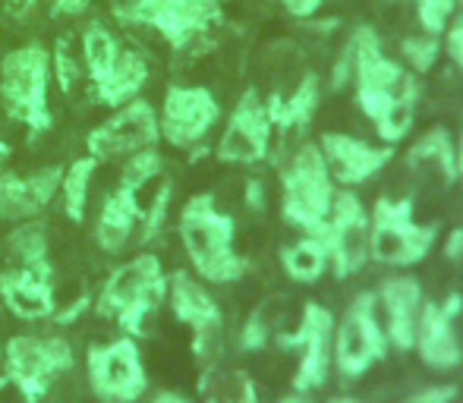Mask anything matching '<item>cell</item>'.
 <instances>
[{
    "label": "cell",
    "instance_id": "obj_1",
    "mask_svg": "<svg viewBox=\"0 0 463 403\" xmlns=\"http://www.w3.org/2000/svg\"><path fill=\"white\" fill-rule=\"evenodd\" d=\"M354 44V86L363 114L375 123V133L384 145H397L413 129L420 80L384 54L375 29L360 25L350 35Z\"/></svg>",
    "mask_w": 463,
    "mask_h": 403
},
{
    "label": "cell",
    "instance_id": "obj_2",
    "mask_svg": "<svg viewBox=\"0 0 463 403\" xmlns=\"http://www.w3.org/2000/svg\"><path fill=\"white\" fill-rule=\"evenodd\" d=\"M180 239L202 277L231 284L243 277L246 262L233 252V218L214 208L212 196H195L180 214Z\"/></svg>",
    "mask_w": 463,
    "mask_h": 403
},
{
    "label": "cell",
    "instance_id": "obj_3",
    "mask_svg": "<svg viewBox=\"0 0 463 403\" xmlns=\"http://www.w3.org/2000/svg\"><path fill=\"white\" fill-rule=\"evenodd\" d=\"M48 82L51 51L42 42H29L0 57V101L13 120L35 133L51 129Z\"/></svg>",
    "mask_w": 463,
    "mask_h": 403
},
{
    "label": "cell",
    "instance_id": "obj_4",
    "mask_svg": "<svg viewBox=\"0 0 463 403\" xmlns=\"http://www.w3.org/2000/svg\"><path fill=\"white\" fill-rule=\"evenodd\" d=\"M439 239V224H416L413 199L382 196L369 214V256L378 265L410 268L432 252Z\"/></svg>",
    "mask_w": 463,
    "mask_h": 403
},
{
    "label": "cell",
    "instance_id": "obj_5",
    "mask_svg": "<svg viewBox=\"0 0 463 403\" xmlns=\"http://www.w3.org/2000/svg\"><path fill=\"white\" fill-rule=\"evenodd\" d=\"M335 180L318 145H303L280 177V211L284 220L303 233H318L331 214Z\"/></svg>",
    "mask_w": 463,
    "mask_h": 403
},
{
    "label": "cell",
    "instance_id": "obj_6",
    "mask_svg": "<svg viewBox=\"0 0 463 403\" xmlns=\"http://www.w3.org/2000/svg\"><path fill=\"white\" fill-rule=\"evenodd\" d=\"M388 334L382 324V309H378V294L363 290L354 296L350 309L344 312L341 322H335V347H331V362L344 379H360L369 372L378 360L388 356Z\"/></svg>",
    "mask_w": 463,
    "mask_h": 403
},
{
    "label": "cell",
    "instance_id": "obj_7",
    "mask_svg": "<svg viewBox=\"0 0 463 403\" xmlns=\"http://www.w3.org/2000/svg\"><path fill=\"white\" fill-rule=\"evenodd\" d=\"M167 284L161 275V262L155 256H139L129 265H120L108 277L101 294V309L117 315V322L129 331H146V322L155 315Z\"/></svg>",
    "mask_w": 463,
    "mask_h": 403
},
{
    "label": "cell",
    "instance_id": "obj_8",
    "mask_svg": "<svg viewBox=\"0 0 463 403\" xmlns=\"http://www.w3.org/2000/svg\"><path fill=\"white\" fill-rule=\"evenodd\" d=\"M325 243L331 258V271L337 277H350L366 265L369 258V211L354 190H335L331 214L318 233H312Z\"/></svg>",
    "mask_w": 463,
    "mask_h": 403
},
{
    "label": "cell",
    "instance_id": "obj_9",
    "mask_svg": "<svg viewBox=\"0 0 463 403\" xmlns=\"http://www.w3.org/2000/svg\"><path fill=\"white\" fill-rule=\"evenodd\" d=\"M278 343L284 350H303L297 379H293V391H316L325 385L331 369V347H335V315L325 305L306 303L303 322H299L297 334H280Z\"/></svg>",
    "mask_w": 463,
    "mask_h": 403
},
{
    "label": "cell",
    "instance_id": "obj_10",
    "mask_svg": "<svg viewBox=\"0 0 463 403\" xmlns=\"http://www.w3.org/2000/svg\"><path fill=\"white\" fill-rule=\"evenodd\" d=\"M70 366H73V356L63 337H13L6 347L10 381L23 388L29 398L42 394Z\"/></svg>",
    "mask_w": 463,
    "mask_h": 403
},
{
    "label": "cell",
    "instance_id": "obj_11",
    "mask_svg": "<svg viewBox=\"0 0 463 403\" xmlns=\"http://www.w3.org/2000/svg\"><path fill=\"white\" fill-rule=\"evenodd\" d=\"M161 136L158 114L146 98H133L120 104L114 117L89 133V152L95 158H117V155H133L142 148H152Z\"/></svg>",
    "mask_w": 463,
    "mask_h": 403
},
{
    "label": "cell",
    "instance_id": "obj_12",
    "mask_svg": "<svg viewBox=\"0 0 463 403\" xmlns=\"http://www.w3.org/2000/svg\"><path fill=\"white\" fill-rule=\"evenodd\" d=\"M221 104L205 86H171L165 95V108H161L158 127L171 145L186 148L195 145L208 129L218 123Z\"/></svg>",
    "mask_w": 463,
    "mask_h": 403
},
{
    "label": "cell",
    "instance_id": "obj_13",
    "mask_svg": "<svg viewBox=\"0 0 463 403\" xmlns=\"http://www.w3.org/2000/svg\"><path fill=\"white\" fill-rule=\"evenodd\" d=\"M463 309V296L451 294L445 303L422 300L420 315H416V334H413V350L420 353V360L429 369H448L460 366L463 350L458 341V331H454V318Z\"/></svg>",
    "mask_w": 463,
    "mask_h": 403
},
{
    "label": "cell",
    "instance_id": "obj_14",
    "mask_svg": "<svg viewBox=\"0 0 463 403\" xmlns=\"http://www.w3.org/2000/svg\"><path fill=\"white\" fill-rule=\"evenodd\" d=\"M89 379L101 400L129 403L146 388V369H142L139 350L129 341H110L92 350L89 356Z\"/></svg>",
    "mask_w": 463,
    "mask_h": 403
},
{
    "label": "cell",
    "instance_id": "obj_15",
    "mask_svg": "<svg viewBox=\"0 0 463 403\" xmlns=\"http://www.w3.org/2000/svg\"><path fill=\"white\" fill-rule=\"evenodd\" d=\"M271 129H275V123L269 117V108L250 89L227 120V129L218 142V158L231 161V164H256L269 155Z\"/></svg>",
    "mask_w": 463,
    "mask_h": 403
},
{
    "label": "cell",
    "instance_id": "obj_16",
    "mask_svg": "<svg viewBox=\"0 0 463 403\" xmlns=\"http://www.w3.org/2000/svg\"><path fill=\"white\" fill-rule=\"evenodd\" d=\"M318 148L325 155L331 180H337L341 186L366 183L375 173H382L394 158V145H369V142L344 133H325Z\"/></svg>",
    "mask_w": 463,
    "mask_h": 403
},
{
    "label": "cell",
    "instance_id": "obj_17",
    "mask_svg": "<svg viewBox=\"0 0 463 403\" xmlns=\"http://www.w3.org/2000/svg\"><path fill=\"white\" fill-rule=\"evenodd\" d=\"M420 305H422V287L416 277L394 275L378 287V309H382L384 334H388V341L394 343L401 353L413 350Z\"/></svg>",
    "mask_w": 463,
    "mask_h": 403
},
{
    "label": "cell",
    "instance_id": "obj_18",
    "mask_svg": "<svg viewBox=\"0 0 463 403\" xmlns=\"http://www.w3.org/2000/svg\"><path fill=\"white\" fill-rule=\"evenodd\" d=\"M61 167H42V171L19 177V173H4L0 177V218L4 220H29L38 211L48 208L61 186Z\"/></svg>",
    "mask_w": 463,
    "mask_h": 403
},
{
    "label": "cell",
    "instance_id": "obj_19",
    "mask_svg": "<svg viewBox=\"0 0 463 403\" xmlns=\"http://www.w3.org/2000/svg\"><path fill=\"white\" fill-rule=\"evenodd\" d=\"M221 23L218 0H158V10L152 16V29L165 38L171 48H186L195 35Z\"/></svg>",
    "mask_w": 463,
    "mask_h": 403
},
{
    "label": "cell",
    "instance_id": "obj_20",
    "mask_svg": "<svg viewBox=\"0 0 463 403\" xmlns=\"http://www.w3.org/2000/svg\"><path fill=\"white\" fill-rule=\"evenodd\" d=\"M148 82V63L136 48H120L110 63V70L95 82V98L108 108H120V104L133 101Z\"/></svg>",
    "mask_w": 463,
    "mask_h": 403
},
{
    "label": "cell",
    "instance_id": "obj_21",
    "mask_svg": "<svg viewBox=\"0 0 463 403\" xmlns=\"http://www.w3.org/2000/svg\"><path fill=\"white\" fill-rule=\"evenodd\" d=\"M136 218H139V205H136V192L120 186L117 192H110L98 214V246L108 256L123 252V246L129 243L136 230Z\"/></svg>",
    "mask_w": 463,
    "mask_h": 403
},
{
    "label": "cell",
    "instance_id": "obj_22",
    "mask_svg": "<svg viewBox=\"0 0 463 403\" xmlns=\"http://www.w3.org/2000/svg\"><path fill=\"white\" fill-rule=\"evenodd\" d=\"M171 303H174V315L184 324H189L193 331L221 324V312H218V305H214V300L193 281V277L184 275V271H177L171 281Z\"/></svg>",
    "mask_w": 463,
    "mask_h": 403
},
{
    "label": "cell",
    "instance_id": "obj_23",
    "mask_svg": "<svg viewBox=\"0 0 463 403\" xmlns=\"http://www.w3.org/2000/svg\"><path fill=\"white\" fill-rule=\"evenodd\" d=\"M269 108V117L278 129H293V127H306L312 120L318 108V80L312 73H306L299 80V86L293 89L290 95H271V101L265 104Z\"/></svg>",
    "mask_w": 463,
    "mask_h": 403
},
{
    "label": "cell",
    "instance_id": "obj_24",
    "mask_svg": "<svg viewBox=\"0 0 463 403\" xmlns=\"http://www.w3.org/2000/svg\"><path fill=\"white\" fill-rule=\"evenodd\" d=\"M410 164L413 167H429L445 177V183H454L458 180V145H454L451 133L445 127H435L429 133L420 136V142H413L410 148Z\"/></svg>",
    "mask_w": 463,
    "mask_h": 403
},
{
    "label": "cell",
    "instance_id": "obj_25",
    "mask_svg": "<svg viewBox=\"0 0 463 403\" xmlns=\"http://www.w3.org/2000/svg\"><path fill=\"white\" fill-rule=\"evenodd\" d=\"M280 265H284V271L293 277V281L312 284L331 268V258H328V249H325L322 239L306 233L299 243L280 249Z\"/></svg>",
    "mask_w": 463,
    "mask_h": 403
},
{
    "label": "cell",
    "instance_id": "obj_26",
    "mask_svg": "<svg viewBox=\"0 0 463 403\" xmlns=\"http://www.w3.org/2000/svg\"><path fill=\"white\" fill-rule=\"evenodd\" d=\"M98 167L95 155H86V158H76L73 164L63 171L61 186H63V211H67L70 220L80 224L82 214H86V202H89V186H92V173Z\"/></svg>",
    "mask_w": 463,
    "mask_h": 403
},
{
    "label": "cell",
    "instance_id": "obj_27",
    "mask_svg": "<svg viewBox=\"0 0 463 403\" xmlns=\"http://www.w3.org/2000/svg\"><path fill=\"white\" fill-rule=\"evenodd\" d=\"M6 262L10 268H25V265L48 262V233L42 224H23L6 237Z\"/></svg>",
    "mask_w": 463,
    "mask_h": 403
},
{
    "label": "cell",
    "instance_id": "obj_28",
    "mask_svg": "<svg viewBox=\"0 0 463 403\" xmlns=\"http://www.w3.org/2000/svg\"><path fill=\"white\" fill-rule=\"evenodd\" d=\"M117 51H120V44H117V38L110 35L101 23H92L86 32H82V57H86V67H89L92 82H98L104 73H108Z\"/></svg>",
    "mask_w": 463,
    "mask_h": 403
},
{
    "label": "cell",
    "instance_id": "obj_29",
    "mask_svg": "<svg viewBox=\"0 0 463 403\" xmlns=\"http://www.w3.org/2000/svg\"><path fill=\"white\" fill-rule=\"evenodd\" d=\"M401 51H403V57H407L413 73H429L441 57V42H439V35H429L426 32V35L403 38Z\"/></svg>",
    "mask_w": 463,
    "mask_h": 403
},
{
    "label": "cell",
    "instance_id": "obj_30",
    "mask_svg": "<svg viewBox=\"0 0 463 403\" xmlns=\"http://www.w3.org/2000/svg\"><path fill=\"white\" fill-rule=\"evenodd\" d=\"M158 167H161V158H158V152H155V145L152 148H142V152H133V155H129L127 164H123L120 186H127V190L139 192L142 186H146L148 180H152L155 173H158Z\"/></svg>",
    "mask_w": 463,
    "mask_h": 403
},
{
    "label": "cell",
    "instance_id": "obj_31",
    "mask_svg": "<svg viewBox=\"0 0 463 403\" xmlns=\"http://www.w3.org/2000/svg\"><path fill=\"white\" fill-rule=\"evenodd\" d=\"M454 10H458V0H416V16L429 35H441Z\"/></svg>",
    "mask_w": 463,
    "mask_h": 403
},
{
    "label": "cell",
    "instance_id": "obj_32",
    "mask_svg": "<svg viewBox=\"0 0 463 403\" xmlns=\"http://www.w3.org/2000/svg\"><path fill=\"white\" fill-rule=\"evenodd\" d=\"M158 10V0H110V13L123 25H148Z\"/></svg>",
    "mask_w": 463,
    "mask_h": 403
},
{
    "label": "cell",
    "instance_id": "obj_33",
    "mask_svg": "<svg viewBox=\"0 0 463 403\" xmlns=\"http://www.w3.org/2000/svg\"><path fill=\"white\" fill-rule=\"evenodd\" d=\"M54 76H57V82H61L63 92H70V89H73V82L80 80V63L70 61L67 42H61V44H57V51H54Z\"/></svg>",
    "mask_w": 463,
    "mask_h": 403
},
{
    "label": "cell",
    "instance_id": "obj_34",
    "mask_svg": "<svg viewBox=\"0 0 463 403\" xmlns=\"http://www.w3.org/2000/svg\"><path fill=\"white\" fill-rule=\"evenodd\" d=\"M445 54L451 57V63L463 73V13L454 19H448L445 25Z\"/></svg>",
    "mask_w": 463,
    "mask_h": 403
},
{
    "label": "cell",
    "instance_id": "obj_35",
    "mask_svg": "<svg viewBox=\"0 0 463 403\" xmlns=\"http://www.w3.org/2000/svg\"><path fill=\"white\" fill-rule=\"evenodd\" d=\"M240 343H243V350H262L265 343H269V324H265L262 312H256V315L246 322L243 334H240Z\"/></svg>",
    "mask_w": 463,
    "mask_h": 403
},
{
    "label": "cell",
    "instance_id": "obj_36",
    "mask_svg": "<svg viewBox=\"0 0 463 403\" xmlns=\"http://www.w3.org/2000/svg\"><path fill=\"white\" fill-rule=\"evenodd\" d=\"M454 398H458V388L454 385H432V388H426V391L413 394V398L403 400V403H451Z\"/></svg>",
    "mask_w": 463,
    "mask_h": 403
},
{
    "label": "cell",
    "instance_id": "obj_37",
    "mask_svg": "<svg viewBox=\"0 0 463 403\" xmlns=\"http://www.w3.org/2000/svg\"><path fill=\"white\" fill-rule=\"evenodd\" d=\"M280 4H284V10L290 13V16L309 19L312 13H318V6H322L325 0H280Z\"/></svg>",
    "mask_w": 463,
    "mask_h": 403
},
{
    "label": "cell",
    "instance_id": "obj_38",
    "mask_svg": "<svg viewBox=\"0 0 463 403\" xmlns=\"http://www.w3.org/2000/svg\"><path fill=\"white\" fill-rule=\"evenodd\" d=\"M445 258L451 262H463V227H454L445 239Z\"/></svg>",
    "mask_w": 463,
    "mask_h": 403
},
{
    "label": "cell",
    "instance_id": "obj_39",
    "mask_svg": "<svg viewBox=\"0 0 463 403\" xmlns=\"http://www.w3.org/2000/svg\"><path fill=\"white\" fill-rule=\"evenodd\" d=\"M250 205L252 208L262 205V186H259V183H250Z\"/></svg>",
    "mask_w": 463,
    "mask_h": 403
},
{
    "label": "cell",
    "instance_id": "obj_40",
    "mask_svg": "<svg viewBox=\"0 0 463 403\" xmlns=\"http://www.w3.org/2000/svg\"><path fill=\"white\" fill-rule=\"evenodd\" d=\"M278 403H312V400H309V394L297 391V394H287V398H280Z\"/></svg>",
    "mask_w": 463,
    "mask_h": 403
},
{
    "label": "cell",
    "instance_id": "obj_41",
    "mask_svg": "<svg viewBox=\"0 0 463 403\" xmlns=\"http://www.w3.org/2000/svg\"><path fill=\"white\" fill-rule=\"evenodd\" d=\"M6 6H10L13 13H23V10H29V6H32V0H6Z\"/></svg>",
    "mask_w": 463,
    "mask_h": 403
},
{
    "label": "cell",
    "instance_id": "obj_42",
    "mask_svg": "<svg viewBox=\"0 0 463 403\" xmlns=\"http://www.w3.org/2000/svg\"><path fill=\"white\" fill-rule=\"evenodd\" d=\"M152 403H186L184 398H177V394H158Z\"/></svg>",
    "mask_w": 463,
    "mask_h": 403
},
{
    "label": "cell",
    "instance_id": "obj_43",
    "mask_svg": "<svg viewBox=\"0 0 463 403\" xmlns=\"http://www.w3.org/2000/svg\"><path fill=\"white\" fill-rule=\"evenodd\" d=\"M458 180L463 183V136H460V142H458Z\"/></svg>",
    "mask_w": 463,
    "mask_h": 403
},
{
    "label": "cell",
    "instance_id": "obj_44",
    "mask_svg": "<svg viewBox=\"0 0 463 403\" xmlns=\"http://www.w3.org/2000/svg\"><path fill=\"white\" fill-rule=\"evenodd\" d=\"M328 403H360L356 398H335V400H328Z\"/></svg>",
    "mask_w": 463,
    "mask_h": 403
},
{
    "label": "cell",
    "instance_id": "obj_45",
    "mask_svg": "<svg viewBox=\"0 0 463 403\" xmlns=\"http://www.w3.org/2000/svg\"><path fill=\"white\" fill-rule=\"evenodd\" d=\"M4 155H6V148H4V145H0V158H4Z\"/></svg>",
    "mask_w": 463,
    "mask_h": 403
},
{
    "label": "cell",
    "instance_id": "obj_46",
    "mask_svg": "<svg viewBox=\"0 0 463 403\" xmlns=\"http://www.w3.org/2000/svg\"><path fill=\"white\" fill-rule=\"evenodd\" d=\"M458 6H460V13H463V0H458Z\"/></svg>",
    "mask_w": 463,
    "mask_h": 403
}]
</instances>
